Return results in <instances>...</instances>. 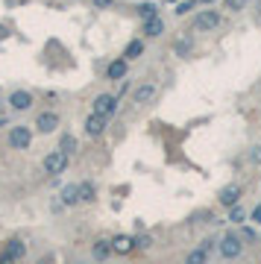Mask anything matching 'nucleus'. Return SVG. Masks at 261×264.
<instances>
[{
  "instance_id": "obj_1",
  "label": "nucleus",
  "mask_w": 261,
  "mask_h": 264,
  "mask_svg": "<svg viewBox=\"0 0 261 264\" xmlns=\"http://www.w3.org/2000/svg\"><path fill=\"white\" fill-rule=\"evenodd\" d=\"M65 167H68V153L59 147V150H50L47 156L41 158V170L47 176H59V173H65Z\"/></svg>"
},
{
  "instance_id": "obj_2",
  "label": "nucleus",
  "mask_w": 261,
  "mask_h": 264,
  "mask_svg": "<svg viewBox=\"0 0 261 264\" xmlns=\"http://www.w3.org/2000/svg\"><path fill=\"white\" fill-rule=\"evenodd\" d=\"M6 141H9L12 150H30V147H33V129L24 126V123H21V126H12Z\"/></svg>"
},
{
  "instance_id": "obj_3",
  "label": "nucleus",
  "mask_w": 261,
  "mask_h": 264,
  "mask_svg": "<svg viewBox=\"0 0 261 264\" xmlns=\"http://www.w3.org/2000/svg\"><path fill=\"white\" fill-rule=\"evenodd\" d=\"M241 252H244V235H235V232L223 235V241H220V255H223V258H238Z\"/></svg>"
},
{
  "instance_id": "obj_4",
  "label": "nucleus",
  "mask_w": 261,
  "mask_h": 264,
  "mask_svg": "<svg viewBox=\"0 0 261 264\" xmlns=\"http://www.w3.org/2000/svg\"><path fill=\"white\" fill-rule=\"evenodd\" d=\"M91 112H94V115H103V118H115L118 97H115V94H97L94 103H91Z\"/></svg>"
},
{
  "instance_id": "obj_5",
  "label": "nucleus",
  "mask_w": 261,
  "mask_h": 264,
  "mask_svg": "<svg viewBox=\"0 0 261 264\" xmlns=\"http://www.w3.org/2000/svg\"><path fill=\"white\" fill-rule=\"evenodd\" d=\"M59 123H62L59 112L47 109V112H41V115L35 118V129H38L41 135H50V132H56V129H59Z\"/></svg>"
},
{
  "instance_id": "obj_6",
  "label": "nucleus",
  "mask_w": 261,
  "mask_h": 264,
  "mask_svg": "<svg viewBox=\"0 0 261 264\" xmlns=\"http://www.w3.org/2000/svg\"><path fill=\"white\" fill-rule=\"evenodd\" d=\"M217 24H220V15H217L214 9H203L200 15L194 18V30H197V33H209Z\"/></svg>"
},
{
  "instance_id": "obj_7",
  "label": "nucleus",
  "mask_w": 261,
  "mask_h": 264,
  "mask_svg": "<svg viewBox=\"0 0 261 264\" xmlns=\"http://www.w3.org/2000/svg\"><path fill=\"white\" fill-rule=\"evenodd\" d=\"M106 123H109V118L94 115V112H91V115L85 118V123H82V126H85V135H88V138H100V135L106 132Z\"/></svg>"
},
{
  "instance_id": "obj_8",
  "label": "nucleus",
  "mask_w": 261,
  "mask_h": 264,
  "mask_svg": "<svg viewBox=\"0 0 261 264\" xmlns=\"http://www.w3.org/2000/svg\"><path fill=\"white\" fill-rule=\"evenodd\" d=\"M156 94H158L156 82H141V85L132 91V100H135L138 106H147V103H153V100H156Z\"/></svg>"
},
{
  "instance_id": "obj_9",
  "label": "nucleus",
  "mask_w": 261,
  "mask_h": 264,
  "mask_svg": "<svg viewBox=\"0 0 261 264\" xmlns=\"http://www.w3.org/2000/svg\"><path fill=\"white\" fill-rule=\"evenodd\" d=\"M9 106L15 109V112H27V109H33V94L27 91V88H18L9 94Z\"/></svg>"
},
{
  "instance_id": "obj_10",
  "label": "nucleus",
  "mask_w": 261,
  "mask_h": 264,
  "mask_svg": "<svg viewBox=\"0 0 261 264\" xmlns=\"http://www.w3.org/2000/svg\"><path fill=\"white\" fill-rule=\"evenodd\" d=\"M217 200H220V206H226V209H232V206H238V200H241V185H223L220 188V194H217Z\"/></svg>"
},
{
  "instance_id": "obj_11",
  "label": "nucleus",
  "mask_w": 261,
  "mask_h": 264,
  "mask_svg": "<svg viewBox=\"0 0 261 264\" xmlns=\"http://www.w3.org/2000/svg\"><path fill=\"white\" fill-rule=\"evenodd\" d=\"M141 33L147 35V38H156V35H161V33H164V21H161V15L147 18V21H141Z\"/></svg>"
},
{
  "instance_id": "obj_12",
  "label": "nucleus",
  "mask_w": 261,
  "mask_h": 264,
  "mask_svg": "<svg viewBox=\"0 0 261 264\" xmlns=\"http://www.w3.org/2000/svg\"><path fill=\"white\" fill-rule=\"evenodd\" d=\"M3 252H6L9 258H15V261H21V258L27 255V244H24L21 238H12V241L6 244V249H3Z\"/></svg>"
},
{
  "instance_id": "obj_13",
  "label": "nucleus",
  "mask_w": 261,
  "mask_h": 264,
  "mask_svg": "<svg viewBox=\"0 0 261 264\" xmlns=\"http://www.w3.org/2000/svg\"><path fill=\"white\" fill-rule=\"evenodd\" d=\"M126 68H129V62H126V59H118V62H112V65L106 68V76H109L112 82H115V79H123V76H126Z\"/></svg>"
},
{
  "instance_id": "obj_14",
  "label": "nucleus",
  "mask_w": 261,
  "mask_h": 264,
  "mask_svg": "<svg viewBox=\"0 0 261 264\" xmlns=\"http://www.w3.org/2000/svg\"><path fill=\"white\" fill-rule=\"evenodd\" d=\"M112 246H115V252H121V255H126V252H132L135 249V238H129V235H118L115 241H112Z\"/></svg>"
},
{
  "instance_id": "obj_15",
  "label": "nucleus",
  "mask_w": 261,
  "mask_h": 264,
  "mask_svg": "<svg viewBox=\"0 0 261 264\" xmlns=\"http://www.w3.org/2000/svg\"><path fill=\"white\" fill-rule=\"evenodd\" d=\"M115 252V246H112V241H97V244L91 246V255L97 258V261H106L109 255Z\"/></svg>"
},
{
  "instance_id": "obj_16",
  "label": "nucleus",
  "mask_w": 261,
  "mask_h": 264,
  "mask_svg": "<svg viewBox=\"0 0 261 264\" xmlns=\"http://www.w3.org/2000/svg\"><path fill=\"white\" fill-rule=\"evenodd\" d=\"M209 252L211 249H206V246L200 244L197 249H191V252L185 255V264H209Z\"/></svg>"
},
{
  "instance_id": "obj_17",
  "label": "nucleus",
  "mask_w": 261,
  "mask_h": 264,
  "mask_svg": "<svg viewBox=\"0 0 261 264\" xmlns=\"http://www.w3.org/2000/svg\"><path fill=\"white\" fill-rule=\"evenodd\" d=\"M141 53H144V41H141V38H132V41L126 44V50H123V59L132 62V59H138Z\"/></svg>"
},
{
  "instance_id": "obj_18",
  "label": "nucleus",
  "mask_w": 261,
  "mask_h": 264,
  "mask_svg": "<svg viewBox=\"0 0 261 264\" xmlns=\"http://www.w3.org/2000/svg\"><path fill=\"white\" fill-rule=\"evenodd\" d=\"M62 203H65V206H76V203H82V200H79V185H68V188H62Z\"/></svg>"
},
{
  "instance_id": "obj_19",
  "label": "nucleus",
  "mask_w": 261,
  "mask_h": 264,
  "mask_svg": "<svg viewBox=\"0 0 261 264\" xmlns=\"http://www.w3.org/2000/svg\"><path fill=\"white\" fill-rule=\"evenodd\" d=\"M138 15H141V21L156 18L158 15V6H156V3H144V6H138Z\"/></svg>"
},
{
  "instance_id": "obj_20",
  "label": "nucleus",
  "mask_w": 261,
  "mask_h": 264,
  "mask_svg": "<svg viewBox=\"0 0 261 264\" xmlns=\"http://www.w3.org/2000/svg\"><path fill=\"white\" fill-rule=\"evenodd\" d=\"M79 200H82V203H91V200H94V185H91V182H79Z\"/></svg>"
},
{
  "instance_id": "obj_21",
  "label": "nucleus",
  "mask_w": 261,
  "mask_h": 264,
  "mask_svg": "<svg viewBox=\"0 0 261 264\" xmlns=\"http://www.w3.org/2000/svg\"><path fill=\"white\" fill-rule=\"evenodd\" d=\"M59 147H62V150H65V153H76V138H73V135H62V141H59Z\"/></svg>"
},
{
  "instance_id": "obj_22",
  "label": "nucleus",
  "mask_w": 261,
  "mask_h": 264,
  "mask_svg": "<svg viewBox=\"0 0 261 264\" xmlns=\"http://www.w3.org/2000/svg\"><path fill=\"white\" fill-rule=\"evenodd\" d=\"M246 161H249V164H255V167H261V144H258V147H249Z\"/></svg>"
},
{
  "instance_id": "obj_23",
  "label": "nucleus",
  "mask_w": 261,
  "mask_h": 264,
  "mask_svg": "<svg viewBox=\"0 0 261 264\" xmlns=\"http://www.w3.org/2000/svg\"><path fill=\"white\" fill-rule=\"evenodd\" d=\"M244 217H246V214H244L241 206H232V209H229V220H232V223H241Z\"/></svg>"
},
{
  "instance_id": "obj_24",
  "label": "nucleus",
  "mask_w": 261,
  "mask_h": 264,
  "mask_svg": "<svg viewBox=\"0 0 261 264\" xmlns=\"http://www.w3.org/2000/svg\"><path fill=\"white\" fill-rule=\"evenodd\" d=\"M194 6H197V0H185V3H179V6H176V15H185V12H191Z\"/></svg>"
},
{
  "instance_id": "obj_25",
  "label": "nucleus",
  "mask_w": 261,
  "mask_h": 264,
  "mask_svg": "<svg viewBox=\"0 0 261 264\" xmlns=\"http://www.w3.org/2000/svg\"><path fill=\"white\" fill-rule=\"evenodd\" d=\"M246 3H249V0H226V6L232 9V12H241V9H246Z\"/></svg>"
},
{
  "instance_id": "obj_26",
  "label": "nucleus",
  "mask_w": 261,
  "mask_h": 264,
  "mask_svg": "<svg viewBox=\"0 0 261 264\" xmlns=\"http://www.w3.org/2000/svg\"><path fill=\"white\" fill-rule=\"evenodd\" d=\"M135 244H138L141 249H147V246L153 244V238H150V235H141V238H135Z\"/></svg>"
},
{
  "instance_id": "obj_27",
  "label": "nucleus",
  "mask_w": 261,
  "mask_h": 264,
  "mask_svg": "<svg viewBox=\"0 0 261 264\" xmlns=\"http://www.w3.org/2000/svg\"><path fill=\"white\" fill-rule=\"evenodd\" d=\"M249 217H252V220H255V223L261 226V203L255 206V209H252V214H249Z\"/></svg>"
},
{
  "instance_id": "obj_28",
  "label": "nucleus",
  "mask_w": 261,
  "mask_h": 264,
  "mask_svg": "<svg viewBox=\"0 0 261 264\" xmlns=\"http://www.w3.org/2000/svg\"><path fill=\"white\" fill-rule=\"evenodd\" d=\"M241 235H244L246 241H252V238H255V229H244V232H241Z\"/></svg>"
},
{
  "instance_id": "obj_29",
  "label": "nucleus",
  "mask_w": 261,
  "mask_h": 264,
  "mask_svg": "<svg viewBox=\"0 0 261 264\" xmlns=\"http://www.w3.org/2000/svg\"><path fill=\"white\" fill-rule=\"evenodd\" d=\"M0 264H15V258H9V255L3 252V255H0Z\"/></svg>"
},
{
  "instance_id": "obj_30",
  "label": "nucleus",
  "mask_w": 261,
  "mask_h": 264,
  "mask_svg": "<svg viewBox=\"0 0 261 264\" xmlns=\"http://www.w3.org/2000/svg\"><path fill=\"white\" fill-rule=\"evenodd\" d=\"M94 6H112V0H91Z\"/></svg>"
},
{
  "instance_id": "obj_31",
  "label": "nucleus",
  "mask_w": 261,
  "mask_h": 264,
  "mask_svg": "<svg viewBox=\"0 0 261 264\" xmlns=\"http://www.w3.org/2000/svg\"><path fill=\"white\" fill-rule=\"evenodd\" d=\"M6 123H9V121H6V118H3V115H0V126H6Z\"/></svg>"
},
{
  "instance_id": "obj_32",
  "label": "nucleus",
  "mask_w": 261,
  "mask_h": 264,
  "mask_svg": "<svg viewBox=\"0 0 261 264\" xmlns=\"http://www.w3.org/2000/svg\"><path fill=\"white\" fill-rule=\"evenodd\" d=\"M206 3H211V0H206Z\"/></svg>"
}]
</instances>
